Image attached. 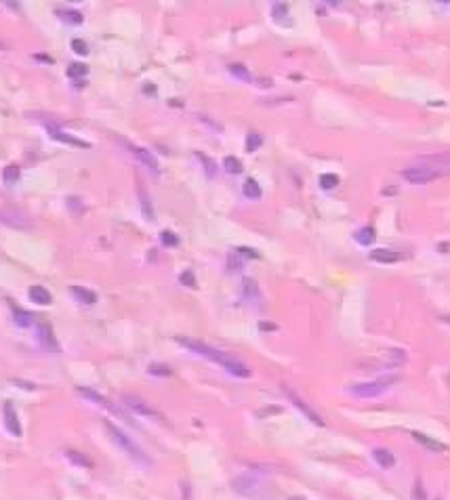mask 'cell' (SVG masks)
<instances>
[{
	"mask_svg": "<svg viewBox=\"0 0 450 500\" xmlns=\"http://www.w3.org/2000/svg\"><path fill=\"white\" fill-rule=\"evenodd\" d=\"M177 342L183 345L185 349H190L192 353L202 355V357L211 359V362L219 364L221 368H225L231 374V377H236V379H248V377H251V368H248L246 364H242L240 359L231 357V355H227V353H223L219 349H215V347L206 345V342H202V340L188 338V336H177Z\"/></svg>",
	"mask_w": 450,
	"mask_h": 500,
	"instance_id": "cell-1",
	"label": "cell"
},
{
	"mask_svg": "<svg viewBox=\"0 0 450 500\" xmlns=\"http://www.w3.org/2000/svg\"><path fill=\"white\" fill-rule=\"evenodd\" d=\"M223 168L227 170L229 175H240L242 173V162L238 158H234V155H227V158L223 160Z\"/></svg>",
	"mask_w": 450,
	"mask_h": 500,
	"instance_id": "cell-29",
	"label": "cell"
},
{
	"mask_svg": "<svg viewBox=\"0 0 450 500\" xmlns=\"http://www.w3.org/2000/svg\"><path fill=\"white\" fill-rule=\"evenodd\" d=\"M0 223L11 227V229H19V231H27L32 229V221L23 210L11 208V206H0Z\"/></svg>",
	"mask_w": 450,
	"mask_h": 500,
	"instance_id": "cell-5",
	"label": "cell"
},
{
	"mask_svg": "<svg viewBox=\"0 0 450 500\" xmlns=\"http://www.w3.org/2000/svg\"><path fill=\"white\" fill-rule=\"evenodd\" d=\"M372 456H375V460H377V464H379L381 468H392V466L396 464V456H394V452L385 450V448H377V450H372Z\"/></svg>",
	"mask_w": 450,
	"mask_h": 500,
	"instance_id": "cell-16",
	"label": "cell"
},
{
	"mask_svg": "<svg viewBox=\"0 0 450 500\" xmlns=\"http://www.w3.org/2000/svg\"><path fill=\"white\" fill-rule=\"evenodd\" d=\"M147 372L154 374V377H170V368L164 364H149Z\"/></svg>",
	"mask_w": 450,
	"mask_h": 500,
	"instance_id": "cell-35",
	"label": "cell"
},
{
	"mask_svg": "<svg viewBox=\"0 0 450 500\" xmlns=\"http://www.w3.org/2000/svg\"><path fill=\"white\" fill-rule=\"evenodd\" d=\"M13 320H15V324L17 326H21V328H29L34 324V316L32 314H27V311H23V309H15L13 311Z\"/></svg>",
	"mask_w": 450,
	"mask_h": 500,
	"instance_id": "cell-27",
	"label": "cell"
},
{
	"mask_svg": "<svg viewBox=\"0 0 450 500\" xmlns=\"http://www.w3.org/2000/svg\"><path fill=\"white\" fill-rule=\"evenodd\" d=\"M404 362H406V353L402 351V349H394V351L389 353V359H387V366L396 368V366H402Z\"/></svg>",
	"mask_w": 450,
	"mask_h": 500,
	"instance_id": "cell-32",
	"label": "cell"
},
{
	"mask_svg": "<svg viewBox=\"0 0 450 500\" xmlns=\"http://www.w3.org/2000/svg\"><path fill=\"white\" fill-rule=\"evenodd\" d=\"M227 72L236 78V80H240V82H253V74L246 70V66H242V64H229L227 66Z\"/></svg>",
	"mask_w": 450,
	"mask_h": 500,
	"instance_id": "cell-22",
	"label": "cell"
},
{
	"mask_svg": "<svg viewBox=\"0 0 450 500\" xmlns=\"http://www.w3.org/2000/svg\"><path fill=\"white\" fill-rule=\"evenodd\" d=\"M263 145V137L259 133H251L246 137V151H257Z\"/></svg>",
	"mask_w": 450,
	"mask_h": 500,
	"instance_id": "cell-33",
	"label": "cell"
},
{
	"mask_svg": "<svg viewBox=\"0 0 450 500\" xmlns=\"http://www.w3.org/2000/svg\"><path fill=\"white\" fill-rule=\"evenodd\" d=\"M242 192H244V196H246L248 200H259V198L263 196L261 185H259L255 179H246L244 185H242Z\"/></svg>",
	"mask_w": 450,
	"mask_h": 500,
	"instance_id": "cell-24",
	"label": "cell"
},
{
	"mask_svg": "<svg viewBox=\"0 0 450 500\" xmlns=\"http://www.w3.org/2000/svg\"><path fill=\"white\" fill-rule=\"evenodd\" d=\"M88 74V66H84V64H70L68 66V78H82V76H86Z\"/></svg>",
	"mask_w": 450,
	"mask_h": 500,
	"instance_id": "cell-31",
	"label": "cell"
},
{
	"mask_svg": "<svg viewBox=\"0 0 450 500\" xmlns=\"http://www.w3.org/2000/svg\"><path fill=\"white\" fill-rule=\"evenodd\" d=\"M124 145H127V149L135 155V158L141 162L145 168H149L154 175H158L160 173V166H158V160H156V155H154L149 149H145V147H139V145H133V143H127L124 141Z\"/></svg>",
	"mask_w": 450,
	"mask_h": 500,
	"instance_id": "cell-8",
	"label": "cell"
},
{
	"mask_svg": "<svg viewBox=\"0 0 450 500\" xmlns=\"http://www.w3.org/2000/svg\"><path fill=\"white\" fill-rule=\"evenodd\" d=\"M444 175V170L436 168V166H410V168H404L402 170V179L408 181V183H416V185H423V183H429V181H436Z\"/></svg>",
	"mask_w": 450,
	"mask_h": 500,
	"instance_id": "cell-4",
	"label": "cell"
},
{
	"mask_svg": "<svg viewBox=\"0 0 450 500\" xmlns=\"http://www.w3.org/2000/svg\"><path fill=\"white\" fill-rule=\"evenodd\" d=\"M272 17H274L276 23H280V25L290 23V19H288V5L286 3H274L272 5Z\"/></svg>",
	"mask_w": 450,
	"mask_h": 500,
	"instance_id": "cell-20",
	"label": "cell"
},
{
	"mask_svg": "<svg viewBox=\"0 0 450 500\" xmlns=\"http://www.w3.org/2000/svg\"><path fill=\"white\" fill-rule=\"evenodd\" d=\"M64 456L74 464V466H80V468H93V460L84 454V452H78V450H66Z\"/></svg>",
	"mask_w": 450,
	"mask_h": 500,
	"instance_id": "cell-15",
	"label": "cell"
},
{
	"mask_svg": "<svg viewBox=\"0 0 450 500\" xmlns=\"http://www.w3.org/2000/svg\"><path fill=\"white\" fill-rule=\"evenodd\" d=\"M44 124H46V131H49V137H53L55 141L68 143V145H76V147H88V143L82 141V139H76L72 135H66L64 131L59 129V124H55V122H44Z\"/></svg>",
	"mask_w": 450,
	"mask_h": 500,
	"instance_id": "cell-10",
	"label": "cell"
},
{
	"mask_svg": "<svg viewBox=\"0 0 450 500\" xmlns=\"http://www.w3.org/2000/svg\"><path fill=\"white\" fill-rule=\"evenodd\" d=\"M370 259L375 263L389 265V263H398L402 259V255L396 253V250H389V248H377V250H372V253H370Z\"/></svg>",
	"mask_w": 450,
	"mask_h": 500,
	"instance_id": "cell-14",
	"label": "cell"
},
{
	"mask_svg": "<svg viewBox=\"0 0 450 500\" xmlns=\"http://www.w3.org/2000/svg\"><path fill=\"white\" fill-rule=\"evenodd\" d=\"M72 49H74V53H78V55H86L88 53V44L84 40H80V38H74L72 40Z\"/></svg>",
	"mask_w": 450,
	"mask_h": 500,
	"instance_id": "cell-39",
	"label": "cell"
},
{
	"mask_svg": "<svg viewBox=\"0 0 450 500\" xmlns=\"http://www.w3.org/2000/svg\"><path fill=\"white\" fill-rule=\"evenodd\" d=\"M292 500H303V498H292Z\"/></svg>",
	"mask_w": 450,
	"mask_h": 500,
	"instance_id": "cell-43",
	"label": "cell"
},
{
	"mask_svg": "<svg viewBox=\"0 0 450 500\" xmlns=\"http://www.w3.org/2000/svg\"><path fill=\"white\" fill-rule=\"evenodd\" d=\"M412 437H414L418 444H423L427 450H433V452H444V450H446L444 444H440V442H436V440H431V437H427V435H423V433H418V431H414Z\"/></svg>",
	"mask_w": 450,
	"mask_h": 500,
	"instance_id": "cell-23",
	"label": "cell"
},
{
	"mask_svg": "<svg viewBox=\"0 0 450 500\" xmlns=\"http://www.w3.org/2000/svg\"><path fill=\"white\" fill-rule=\"evenodd\" d=\"M355 242H358V244H362V246H370L372 242H375V229H372L370 225L368 227H362V229H358V231H355Z\"/></svg>",
	"mask_w": 450,
	"mask_h": 500,
	"instance_id": "cell-25",
	"label": "cell"
},
{
	"mask_svg": "<svg viewBox=\"0 0 450 500\" xmlns=\"http://www.w3.org/2000/svg\"><path fill=\"white\" fill-rule=\"evenodd\" d=\"M137 194H139V204H141L143 218H145V221H154V206H152V200H149L147 192L143 190L141 185H139V187H137Z\"/></svg>",
	"mask_w": 450,
	"mask_h": 500,
	"instance_id": "cell-18",
	"label": "cell"
},
{
	"mask_svg": "<svg viewBox=\"0 0 450 500\" xmlns=\"http://www.w3.org/2000/svg\"><path fill=\"white\" fill-rule=\"evenodd\" d=\"M181 282H183L185 286H190V288H196V279H194L192 271H185V273H181Z\"/></svg>",
	"mask_w": 450,
	"mask_h": 500,
	"instance_id": "cell-41",
	"label": "cell"
},
{
	"mask_svg": "<svg viewBox=\"0 0 450 500\" xmlns=\"http://www.w3.org/2000/svg\"><path fill=\"white\" fill-rule=\"evenodd\" d=\"M3 416H5V429H7L11 435H15V437H21V423H19L17 412H15V408H13V403H11V401H5V405H3Z\"/></svg>",
	"mask_w": 450,
	"mask_h": 500,
	"instance_id": "cell-11",
	"label": "cell"
},
{
	"mask_svg": "<svg viewBox=\"0 0 450 500\" xmlns=\"http://www.w3.org/2000/svg\"><path fill=\"white\" fill-rule=\"evenodd\" d=\"M122 403L127 405V408L131 410V412H135L137 416H143V418H152V420H160L162 416L152 408V405L145 401V399H141L139 395H135V393H124L122 395Z\"/></svg>",
	"mask_w": 450,
	"mask_h": 500,
	"instance_id": "cell-6",
	"label": "cell"
},
{
	"mask_svg": "<svg viewBox=\"0 0 450 500\" xmlns=\"http://www.w3.org/2000/svg\"><path fill=\"white\" fill-rule=\"evenodd\" d=\"M68 206H70V210H72L74 214H80V210H82L80 198H68Z\"/></svg>",
	"mask_w": 450,
	"mask_h": 500,
	"instance_id": "cell-40",
	"label": "cell"
},
{
	"mask_svg": "<svg viewBox=\"0 0 450 500\" xmlns=\"http://www.w3.org/2000/svg\"><path fill=\"white\" fill-rule=\"evenodd\" d=\"M261 479L257 477V475H253V473H242V475H238L236 479H234V490L238 492V494H242V496H257L259 492H261Z\"/></svg>",
	"mask_w": 450,
	"mask_h": 500,
	"instance_id": "cell-7",
	"label": "cell"
},
{
	"mask_svg": "<svg viewBox=\"0 0 450 500\" xmlns=\"http://www.w3.org/2000/svg\"><path fill=\"white\" fill-rule=\"evenodd\" d=\"M76 391H78L84 399H88V401H93V403H97V405H103V408H107V410H110V412H114V414H118L120 418H127V414H124L120 408H118V405H114L110 399H107V397H103V395H99L97 391H93V389H86V387H78V389H76Z\"/></svg>",
	"mask_w": 450,
	"mask_h": 500,
	"instance_id": "cell-9",
	"label": "cell"
},
{
	"mask_svg": "<svg viewBox=\"0 0 450 500\" xmlns=\"http://www.w3.org/2000/svg\"><path fill=\"white\" fill-rule=\"evenodd\" d=\"M242 294L246 296L248 301H259L261 299V290H259V286H257V282L255 279H251V277H246L244 282H242Z\"/></svg>",
	"mask_w": 450,
	"mask_h": 500,
	"instance_id": "cell-21",
	"label": "cell"
},
{
	"mask_svg": "<svg viewBox=\"0 0 450 500\" xmlns=\"http://www.w3.org/2000/svg\"><path fill=\"white\" fill-rule=\"evenodd\" d=\"M400 383V377L392 374V377H381V379H375V381H368V383H358V385H351L349 387V393L355 395V397H379L383 395L385 391Z\"/></svg>",
	"mask_w": 450,
	"mask_h": 500,
	"instance_id": "cell-3",
	"label": "cell"
},
{
	"mask_svg": "<svg viewBox=\"0 0 450 500\" xmlns=\"http://www.w3.org/2000/svg\"><path fill=\"white\" fill-rule=\"evenodd\" d=\"M198 120H200V122H204L208 129H213V131H217V133H223V124H219V122L211 120L208 116H204V114H198Z\"/></svg>",
	"mask_w": 450,
	"mask_h": 500,
	"instance_id": "cell-38",
	"label": "cell"
},
{
	"mask_svg": "<svg viewBox=\"0 0 450 500\" xmlns=\"http://www.w3.org/2000/svg\"><path fill=\"white\" fill-rule=\"evenodd\" d=\"M236 255H240V257H253V259L259 257L253 248H244V246H242V248H236Z\"/></svg>",
	"mask_w": 450,
	"mask_h": 500,
	"instance_id": "cell-42",
	"label": "cell"
},
{
	"mask_svg": "<svg viewBox=\"0 0 450 500\" xmlns=\"http://www.w3.org/2000/svg\"><path fill=\"white\" fill-rule=\"evenodd\" d=\"M429 166H450V151L448 153H436V155H425L423 158Z\"/></svg>",
	"mask_w": 450,
	"mask_h": 500,
	"instance_id": "cell-28",
	"label": "cell"
},
{
	"mask_svg": "<svg viewBox=\"0 0 450 500\" xmlns=\"http://www.w3.org/2000/svg\"><path fill=\"white\" fill-rule=\"evenodd\" d=\"M160 240H162L164 246H177V244H179V238L175 236L173 231H168V229H164V231L160 233Z\"/></svg>",
	"mask_w": 450,
	"mask_h": 500,
	"instance_id": "cell-37",
	"label": "cell"
},
{
	"mask_svg": "<svg viewBox=\"0 0 450 500\" xmlns=\"http://www.w3.org/2000/svg\"><path fill=\"white\" fill-rule=\"evenodd\" d=\"M36 330H38V340H40V345H42L46 351L59 353V342L55 340V334H53V330H51V326H49V324H44V322H40V324L36 326Z\"/></svg>",
	"mask_w": 450,
	"mask_h": 500,
	"instance_id": "cell-12",
	"label": "cell"
},
{
	"mask_svg": "<svg viewBox=\"0 0 450 500\" xmlns=\"http://www.w3.org/2000/svg\"><path fill=\"white\" fill-rule=\"evenodd\" d=\"M284 393L288 395V399H290V403L294 405V408H299V410H301V412H303L309 420H312V423H316V425H324V420L320 418V414H316V412H314L312 408H309V405H307V403H305V401H303L297 393H292L290 389H286V387H284Z\"/></svg>",
	"mask_w": 450,
	"mask_h": 500,
	"instance_id": "cell-13",
	"label": "cell"
},
{
	"mask_svg": "<svg viewBox=\"0 0 450 500\" xmlns=\"http://www.w3.org/2000/svg\"><path fill=\"white\" fill-rule=\"evenodd\" d=\"M27 294H29V299H32L36 305H51V301H53L51 292L46 290L44 286H32V288L27 290Z\"/></svg>",
	"mask_w": 450,
	"mask_h": 500,
	"instance_id": "cell-17",
	"label": "cell"
},
{
	"mask_svg": "<svg viewBox=\"0 0 450 500\" xmlns=\"http://www.w3.org/2000/svg\"><path fill=\"white\" fill-rule=\"evenodd\" d=\"M61 19H66L70 23H82V15L78 11H59Z\"/></svg>",
	"mask_w": 450,
	"mask_h": 500,
	"instance_id": "cell-36",
	"label": "cell"
},
{
	"mask_svg": "<svg viewBox=\"0 0 450 500\" xmlns=\"http://www.w3.org/2000/svg\"><path fill=\"white\" fill-rule=\"evenodd\" d=\"M72 294H74V299L78 303H84V305L97 303V294L93 290H88V288H84V286H72Z\"/></svg>",
	"mask_w": 450,
	"mask_h": 500,
	"instance_id": "cell-19",
	"label": "cell"
},
{
	"mask_svg": "<svg viewBox=\"0 0 450 500\" xmlns=\"http://www.w3.org/2000/svg\"><path fill=\"white\" fill-rule=\"evenodd\" d=\"M103 425H105V429H107V433H110V437H112V442L127 454L131 460H135L139 466H145V468H149L152 466V458L143 452V448L139 446V444H135L131 437L124 433L122 429H118L114 423H110V420H103Z\"/></svg>",
	"mask_w": 450,
	"mask_h": 500,
	"instance_id": "cell-2",
	"label": "cell"
},
{
	"mask_svg": "<svg viewBox=\"0 0 450 500\" xmlns=\"http://www.w3.org/2000/svg\"><path fill=\"white\" fill-rule=\"evenodd\" d=\"M19 177H21V170H19L17 164H9V166H5V170H3V179H5L7 185H15V183L19 181Z\"/></svg>",
	"mask_w": 450,
	"mask_h": 500,
	"instance_id": "cell-26",
	"label": "cell"
},
{
	"mask_svg": "<svg viewBox=\"0 0 450 500\" xmlns=\"http://www.w3.org/2000/svg\"><path fill=\"white\" fill-rule=\"evenodd\" d=\"M337 185H339V177L337 175L326 173V175L320 177V187H322V190H335Z\"/></svg>",
	"mask_w": 450,
	"mask_h": 500,
	"instance_id": "cell-34",
	"label": "cell"
},
{
	"mask_svg": "<svg viewBox=\"0 0 450 500\" xmlns=\"http://www.w3.org/2000/svg\"><path fill=\"white\" fill-rule=\"evenodd\" d=\"M196 158L202 162V166H204V170H206V177L208 179H213L215 175H217V164L208 158V155H204V153H200V151H196Z\"/></svg>",
	"mask_w": 450,
	"mask_h": 500,
	"instance_id": "cell-30",
	"label": "cell"
}]
</instances>
